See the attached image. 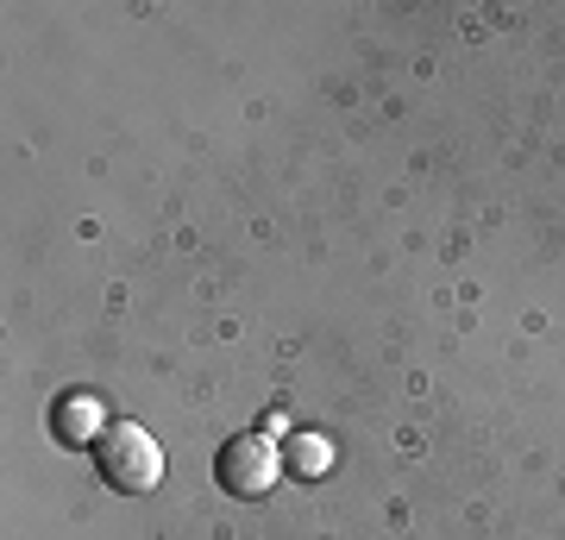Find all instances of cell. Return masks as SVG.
Returning <instances> with one entry per match:
<instances>
[{
	"label": "cell",
	"mask_w": 565,
	"mask_h": 540,
	"mask_svg": "<svg viewBox=\"0 0 565 540\" xmlns=\"http://www.w3.org/2000/svg\"><path fill=\"white\" fill-rule=\"evenodd\" d=\"M88 453H95L102 484H114L120 497H145V490H158L163 484V446L145 434L139 421H114Z\"/></svg>",
	"instance_id": "6da1fadb"
},
{
	"label": "cell",
	"mask_w": 565,
	"mask_h": 540,
	"mask_svg": "<svg viewBox=\"0 0 565 540\" xmlns=\"http://www.w3.org/2000/svg\"><path fill=\"white\" fill-rule=\"evenodd\" d=\"M214 478H221L226 497L258 502L264 490L277 484V441H264V434H239V441H226L221 459H214Z\"/></svg>",
	"instance_id": "7a4b0ae2"
},
{
	"label": "cell",
	"mask_w": 565,
	"mask_h": 540,
	"mask_svg": "<svg viewBox=\"0 0 565 540\" xmlns=\"http://www.w3.org/2000/svg\"><path fill=\"white\" fill-rule=\"evenodd\" d=\"M107 427H114V421H107V409H102L95 390H70V396L51 409V434H57L63 446H95Z\"/></svg>",
	"instance_id": "3957f363"
},
{
	"label": "cell",
	"mask_w": 565,
	"mask_h": 540,
	"mask_svg": "<svg viewBox=\"0 0 565 540\" xmlns=\"http://www.w3.org/2000/svg\"><path fill=\"white\" fill-rule=\"evenodd\" d=\"M327 459H333V453H327L321 434H296V472H321Z\"/></svg>",
	"instance_id": "277c9868"
}]
</instances>
